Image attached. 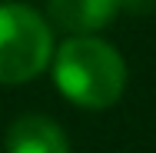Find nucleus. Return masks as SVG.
<instances>
[{
  "instance_id": "obj_1",
  "label": "nucleus",
  "mask_w": 156,
  "mask_h": 153,
  "mask_svg": "<svg viewBox=\"0 0 156 153\" xmlns=\"http://www.w3.org/2000/svg\"><path fill=\"white\" fill-rule=\"evenodd\" d=\"M53 83L70 103L83 110H106L123 97L126 63L113 43L93 33H76L57 47Z\"/></svg>"
},
{
  "instance_id": "obj_2",
  "label": "nucleus",
  "mask_w": 156,
  "mask_h": 153,
  "mask_svg": "<svg viewBox=\"0 0 156 153\" xmlns=\"http://www.w3.org/2000/svg\"><path fill=\"white\" fill-rule=\"evenodd\" d=\"M53 60L50 24L23 3H0V83H27Z\"/></svg>"
},
{
  "instance_id": "obj_3",
  "label": "nucleus",
  "mask_w": 156,
  "mask_h": 153,
  "mask_svg": "<svg viewBox=\"0 0 156 153\" xmlns=\"http://www.w3.org/2000/svg\"><path fill=\"white\" fill-rule=\"evenodd\" d=\"M3 150L7 153H70V140L57 120H50L43 113H23L10 123Z\"/></svg>"
},
{
  "instance_id": "obj_4",
  "label": "nucleus",
  "mask_w": 156,
  "mask_h": 153,
  "mask_svg": "<svg viewBox=\"0 0 156 153\" xmlns=\"http://www.w3.org/2000/svg\"><path fill=\"white\" fill-rule=\"evenodd\" d=\"M120 10H126V0H50L53 24L76 33H96L103 30Z\"/></svg>"
}]
</instances>
